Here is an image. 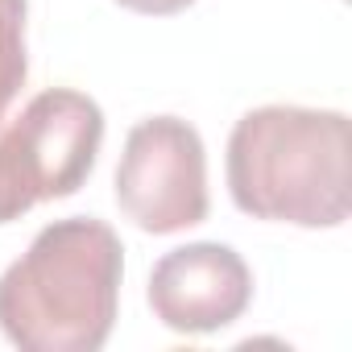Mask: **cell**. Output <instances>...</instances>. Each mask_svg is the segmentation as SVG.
<instances>
[{"label": "cell", "mask_w": 352, "mask_h": 352, "mask_svg": "<svg viewBox=\"0 0 352 352\" xmlns=\"http://www.w3.org/2000/svg\"><path fill=\"white\" fill-rule=\"evenodd\" d=\"M25 0H0V120H5L9 104L25 87L30 58H25Z\"/></svg>", "instance_id": "8992f818"}, {"label": "cell", "mask_w": 352, "mask_h": 352, "mask_svg": "<svg viewBox=\"0 0 352 352\" xmlns=\"http://www.w3.org/2000/svg\"><path fill=\"white\" fill-rule=\"evenodd\" d=\"M124 245L96 216L46 224L0 274V331L21 352H100L116 327Z\"/></svg>", "instance_id": "6da1fadb"}, {"label": "cell", "mask_w": 352, "mask_h": 352, "mask_svg": "<svg viewBox=\"0 0 352 352\" xmlns=\"http://www.w3.org/2000/svg\"><path fill=\"white\" fill-rule=\"evenodd\" d=\"M120 212L153 236H170L208 220V149L191 120L149 116L124 137L116 166Z\"/></svg>", "instance_id": "3957f363"}, {"label": "cell", "mask_w": 352, "mask_h": 352, "mask_svg": "<svg viewBox=\"0 0 352 352\" xmlns=\"http://www.w3.org/2000/svg\"><path fill=\"white\" fill-rule=\"evenodd\" d=\"M352 124L336 108L265 104L228 137V195L253 220L340 228L352 212Z\"/></svg>", "instance_id": "7a4b0ae2"}, {"label": "cell", "mask_w": 352, "mask_h": 352, "mask_svg": "<svg viewBox=\"0 0 352 352\" xmlns=\"http://www.w3.org/2000/svg\"><path fill=\"white\" fill-rule=\"evenodd\" d=\"M253 302V274L232 245L195 241L157 257L149 274V307L179 336H212L236 323Z\"/></svg>", "instance_id": "5b68a950"}, {"label": "cell", "mask_w": 352, "mask_h": 352, "mask_svg": "<svg viewBox=\"0 0 352 352\" xmlns=\"http://www.w3.org/2000/svg\"><path fill=\"white\" fill-rule=\"evenodd\" d=\"M120 9H133V13H145V17H170V13H183L191 9L195 0H116Z\"/></svg>", "instance_id": "ba28073f"}, {"label": "cell", "mask_w": 352, "mask_h": 352, "mask_svg": "<svg viewBox=\"0 0 352 352\" xmlns=\"http://www.w3.org/2000/svg\"><path fill=\"white\" fill-rule=\"evenodd\" d=\"M34 208V195L25 191V183L17 179V170L5 153V141H0V224H13Z\"/></svg>", "instance_id": "52a82bcc"}, {"label": "cell", "mask_w": 352, "mask_h": 352, "mask_svg": "<svg viewBox=\"0 0 352 352\" xmlns=\"http://www.w3.org/2000/svg\"><path fill=\"white\" fill-rule=\"evenodd\" d=\"M0 141L34 204L71 199L96 170L104 145V112L75 87H50L38 91L9 129L0 124Z\"/></svg>", "instance_id": "277c9868"}]
</instances>
